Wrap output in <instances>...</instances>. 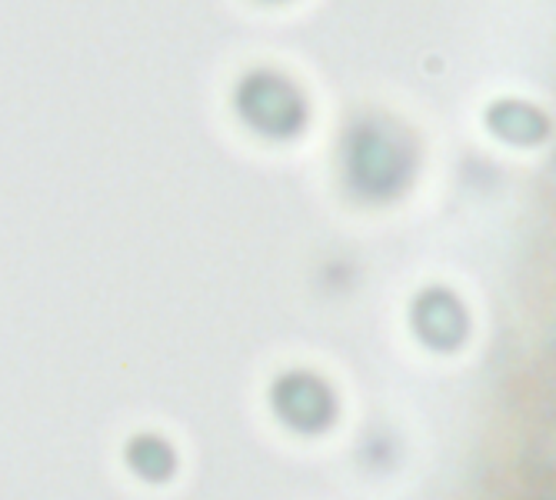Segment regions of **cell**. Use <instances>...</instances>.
I'll use <instances>...</instances> for the list:
<instances>
[{"mask_svg": "<svg viewBox=\"0 0 556 500\" xmlns=\"http://www.w3.org/2000/svg\"><path fill=\"white\" fill-rule=\"evenodd\" d=\"M274 404L283 421L300 430H320L333 417V400L314 377H287L274 393Z\"/></svg>", "mask_w": 556, "mask_h": 500, "instance_id": "6da1fadb", "label": "cell"}, {"mask_svg": "<svg viewBox=\"0 0 556 500\" xmlns=\"http://www.w3.org/2000/svg\"><path fill=\"white\" fill-rule=\"evenodd\" d=\"M130 464L137 467V474H143L150 480H164L174 471V454L167 450L164 440H157V437H140L130 447Z\"/></svg>", "mask_w": 556, "mask_h": 500, "instance_id": "7a4b0ae2", "label": "cell"}]
</instances>
